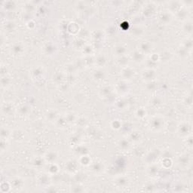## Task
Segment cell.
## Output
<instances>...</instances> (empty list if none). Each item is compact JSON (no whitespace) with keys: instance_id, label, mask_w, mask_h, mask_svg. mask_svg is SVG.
Returning a JSON list of instances; mask_svg holds the SVG:
<instances>
[{"instance_id":"cell-1","label":"cell","mask_w":193,"mask_h":193,"mask_svg":"<svg viewBox=\"0 0 193 193\" xmlns=\"http://www.w3.org/2000/svg\"><path fill=\"white\" fill-rule=\"evenodd\" d=\"M152 130L154 131H159L164 128V121L160 117H155L153 119H152V122L150 124Z\"/></svg>"},{"instance_id":"cell-2","label":"cell","mask_w":193,"mask_h":193,"mask_svg":"<svg viewBox=\"0 0 193 193\" xmlns=\"http://www.w3.org/2000/svg\"><path fill=\"white\" fill-rule=\"evenodd\" d=\"M121 76L123 77V79L129 80L134 78L135 75V71L132 68L128 67V66H125L121 72Z\"/></svg>"},{"instance_id":"cell-3","label":"cell","mask_w":193,"mask_h":193,"mask_svg":"<svg viewBox=\"0 0 193 193\" xmlns=\"http://www.w3.org/2000/svg\"><path fill=\"white\" fill-rule=\"evenodd\" d=\"M156 71L153 69H150V68H148V69L143 71V72H142V77L146 82H152V81H153L155 79V78H156Z\"/></svg>"},{"instance_id":"cell-4","label":"cell","mask_w":193,"mask_h":193,"mask_svg":"<svg viewBox=\"0 0 193 193\" xmlns=\"http://www.w3.org/2000/svg\"><path fill=\"white\" fill-rule=\"evenodd\" d=\"M132 57L134 60V62L137 63V64L143 62L145 60V54L143 53H142L140 50L134 51Z\"/></svg>"},{"instance_id":"cell-5","label":"cell","mask_w":193,"mask_h":193,"mask_svg":"<svg viewBox=\"0 0 193 193\" xmlns=\"http://www.w3.org/2000/svg\"><path fill=\"white\" fill-rule=\"evenodd\" d=\"M23 48H24V47H23V45H22V43L17 42L12 45V51L15 54L20 55L22 53H23V51H24V49Z\"/></svg>"},{"instance_id":"cell-6","label":"cell","mask_w":193,"mask_h":193,"mask_svg":"<svg viewBox=\"0 0 193 193\" xmlns=\"http://www.w3.org/2000/svg\"><path fill=\"white\" fill-rule=\"evenodd\" d=\"M113 51L114 54H115V56H116L117 58H119V57L125 56L127 50H126V48H125L124 46H122V45H118V46H116L115 48H114Z\"/></svg>"},{"instance_id":"cell-7","label":"cell","mask_w":193,"mask_h":193,"mask_svg":"<svg viewBox=\"0 0 193 193\" xmlns=\"http://www.w3.org/2000/svg\"><path fill=\"white\" fill-rule=\"evenodd\" d=\"M13 106L11 104H9V103L5 102L4 104H2V113L5 115H9V114L13 113Z\"/></svg>"},{"instance_id":"cell-8","label":"cell","mask_w":193,"mask_h":193,"mask_svg":"<svg viewBox=\"0 0 193 193\" xmlns=\"http://www.w3.org/2000/svg\"><path fill=\"white\" fill-rule=\"evenodd\" d=\"M151 48L152 45L148 42H143L140 45V51L145 54L151 51Z\"/></svg>"},{"instance_id":"cell-9","label":"cell","mask_w":193,"mask_h":193,"mask_svg":"<svg viewBox=\"0 0 193 193\" xmlns=\"http://www.w3.org/2000/svg\"><path fill=\"white\" fill-rule=\"evenodd\" d=\"M107 59L104 54H100L98 55L97 58H96V64H97L99 66H105L106 64H107Z\"/></svg>"},{"instance_id":"cell-10","label":"cell","mask_w":193,"mask_h":193,"mask_svg":"<svg viewBox=\"0 0 193 193\" xmlns=\"http://www.w3.org/2000/svg\"><path fill=\"white\" fill-rule=\"evenodd\" d=\"M159 20L161 22H164V23H167V22H170V20H171V16H170V13H168L167 12H163L159 15Z\"/></svg>"},{"instance_id":"cell-11","label":"cell","mask_w":193,"mask_h":193,"mask_svg":"<svg viewBox=\"0 0 193 193\" xmlns=\"http://www.w3.org/2000/svg\"><path fill=\"white\" fill-rule=\"evenodd\" d=\"M10 134V131H9L6 128L2 127V128L1 130V136H2V139H7L8 136Z\"/></svg>"},{"instance_id":"cell-12","label":"cell","mask_w":193,"mask_h":193,"mask_svg":"<svg viewBox=\"0 0 193 193\" xmlns=\"http://www.w3.org/2000/svg\"><path fill=\"white\" fill-rule=\"evenodd\" d=\"M129 141L128 140H122L121 141H120V147H121L122 149H128L130 146H126V144H129Z\"/></svg>"},{"instance_id":"cell-13","label":"cell","mask_w":193,"mask_h":193,"mask_svg":"<svg viewBox=\"0 0 193 193\" xmlns=\"http://www.w3.org/2000/svg\"><path fill=\"white\" fill-rule=\"evenodd\" d=\"M137 115L139 117V118H143V117L146 116V112L145 110H143V108H140L139 110H137Z\"/></svg>"}]
</instances>
